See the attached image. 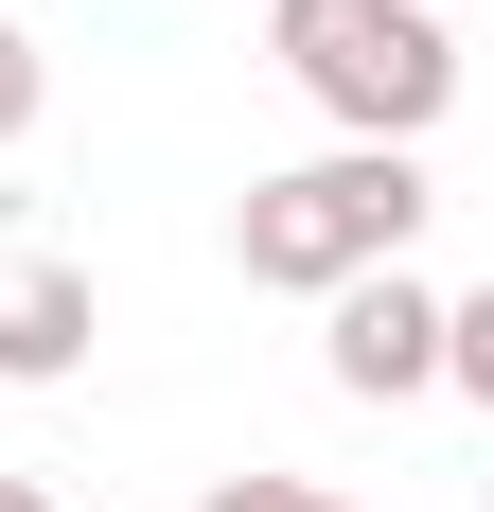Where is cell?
Instances as JSON below:
<instances>
[{"instance_id": "cell-8", "label": "cell", "mask_w": 494, "mask_h": 512, "mask_svg": "<svg viewBox=\"0 0 494 512\" xmlns=\"http://www.w3.org/2000/svg\"><path fill=\"white\" fill-rule=\"evenodd\" d=\"M0 512H53V477H0Z\"/></svg>"}, {"instance_id": "cell-1", "label": "cell", "mask_w": 494, "mask_h": 512, "mask_svg": "<svg viewBox=\"0 0 494 512\" xmlns=\"http://www.w3.org/2000/svg\"><path fill=\"white\" fill-rule=\"evenodd\" d=\"M424 142H336V159H283V177H247L230 212V265L265 283V301H336V283H371V265H406V230H424Z\"/></svg>"}, {"instance_id": "cell-6", "label": "cell", "mask_w": 494, "mask_h": 512, "mask_svg": "<svg viewBox=\"0 0 494 512\" xmlns=\"http://www.w3.org/2000/svg\"><path fill=\"white\" fill-rule=\"evenodd\" d=\"M36 106H53V71H36V36H18V0H0V142H36Z\"/></svg>"}, {"instance_id": "cell-9", "label": "cell", "mask_w": 494, "mask_h": 512, "mask_svg": "<svg viewBox=\"0 0 494 512\" xmlns=\"http://www.w3.org/2000/svg\"><path fill=\"white\" fill-rule=\"evenodd\" d=\"M477 512H494V477H477Z\"/></svg>"}, {"instance_id": "cell-4", "label": "cell", "mask_w": 494, "mask_h": 512, "mask_svg": "<svg viewBox=\"0 0 494 512\" xmlns=\"http://www.w3.org/2000/svg\"><path fill=\"white\" fill-rule=\"evenodd\" d=\"M89 336H106V283L71 248H18V265H0V389H71Z\"/></svg>"}, {"instance_id": "cell-2", "label": "cell", "mask_w": 494, "mask_h": 512, "mask_svg": "<svg viewBox=\"0 0 494 512\" xmlns=\"http://www.w3.org/2000/svg\"><path fill=\"white\" fill-rule=\"evenodd\" d=\"M265 53L300 71V106L336 142H424L459 106V71H477L442 36V0H265Z\"/></svg>"}, {"instance_id": "cell-5", "label": "cell", "mask_w": 494, "mask_h": 512, "mask_svg": "<svg viewBox=\"0 0 494 512\" xmlns=\"http://www.w3.org/2000/svg\"><path fill=\"white\" fill-rule=\"evenodd\" d=\"M195 512H353V495H336V477H283V460H247V477H212Z\"/></svg>"}, {"instance_id": "cell-3", "label": "cell", "mask_w": 494, "mask_h": 512, "mask_svg": "<svg viewBox=\"0 0 494 512\" xmlns=\"http://www.w3.org/2000/svg\"><path fill=\"white\" fill-rule=\"evenodd\" d=\"M442 283H406V265H371V283H336V301H318V371H336L353 407H424V389H442Z\"/></svg>"}, {"instance_id": "cell-7", "label": "cell", "mask_w": 494, "mask_h": 512, "mask_svg": "<svg viewBox=\"0 0 494 512\" xmlns=\"http://www.w3.org/2000/svg\"><path fill=\"white\" fill-rule=\"evenodd\" d=\"M442 389H477V407H494V283L442 318Z\"/></svg>"}]
</instances>
